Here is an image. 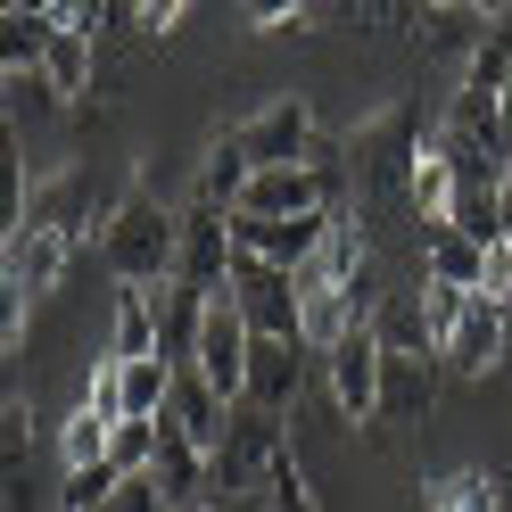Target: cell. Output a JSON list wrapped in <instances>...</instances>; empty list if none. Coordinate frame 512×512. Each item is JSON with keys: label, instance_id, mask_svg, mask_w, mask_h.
<instances>
[{"label": "cell", "instance_id": "ffe728a7", "mask_svg": "<svg viewBox=\"0 0 512 512\" xmlns=\"http://www.w3.org/2000/svg\"><path fill=\"white\" fill-rule=\"evenodd\" d=\"M108 455H116V413L75 405V422H67V471H91V463H108Z\"/></svg>", "mask_w": 512, "mask_h": 512}, {"label": "cell", "instance_id": "7a4b0ae2", "mask_svg": "<svg viewBox=\"0 0 512 512\" xmlns=\"http://www.w3.org/2000/svg\"><path fill=\"white\" fill-rule=\"evenodd\" d=\"M75 240L50 232V223H9V248H0V290H9V331L25 323V306H42L67 273Z\"/></svg>", "mask_w": 512, "mask_h": 512}, {"label": "cell", "instance_id": "7c38bea8", "mask_svg": "<svg viewBox=\"0 0 512 512\" xmlns=\"http://www.w3.org/2000/svg\"><path fill=\"white\" fill-rule=\"evenodd\" d=\"M488 25H496V9H471V0H438V9L413 17V34H422V50H430V58L463 50V67H471V50L488 42Z\"/></svg>", "mask_w": 512, "mask_h": 512}, {"label": "cell", "instance_id": "ba28073f", "mask_svg": "<svg viewBox=\"0 0 512 512\" xmlns=\"http://www.w3.org/2000/svg\"><path fill=\"white\" fill-rule=\"evenodd\" d=\"M306 356H314L306 339H256V356H248V405L281 422V413L306 397Z\"/></svg>", "mask_w": 512, "mask_h": 512}, {"label": "cell", "instance_id": "8fae6325", "mask_svg": "<svg viewBox=\"0 0 512 512\" xmlns=\"http://www.w3.org/2000/svg\"><path fill=\"white\" fill-rule=\"evenodd\" d=\"M413 248H422V281H455V290L488 281V248L463 240L455 223H413Z\"/></svg>", "mask_w": 512, "mask_h": 512}, {"label": "cell", "instance_id": "e0dca14e", "mask_svg": "<svg viewBox=\"0 0 512 512\" xmlns=\"http://www.w3.org/2000/svg\"><path fill=\"white\" fill-rule=\"evenodd\" d=\"M116 364H141L157 356V290H116V339H108Z\"/></svg>", "mask_w": 512, "mask_h": 512}, {"label": "cell", "instance_id": "4fadbf2b", "mask_svg": "<svg viewBox=\"0 0 512 512\" xmlns=\"http://www.w3.org/2000/svg\"><path fill=\"white\" fill-rule=\"evenodd\" d=\"M248 182H256V166H248L240 133H223V141H215V149L199 157V207H215V215H240Z\"/></svg>", "mask_w": 512, "mask_h": 512}, {"label": "cell", "instance_id": "2e32d148", "mask_svg": "<svg viewBox=\"0 0 512 512\" xmlns=\"http://www.w3.org/2000/svg\"><path fill=\"white\" fill-rule=\"evenodd\" d=\"M58 42V9H0V67L9 75H34Z\"/></svg>", "mask_w": 512, "mask_h": 512}, {"label": "cell", "instance_id": "603a6c76", "mask_svg": "<svg viewBox=\"0 0 512 512\" xmlns=\"http://www.w3.org/2000/svg\"><path fill=\"white\" fill-rule=\"evenodd\" d=\"M471 298H479V290H455V281H422V314H430V339H446V331H455L463 314H471Z\"/></svg>", "mask_w": 512, "mask_h": 512}, {"label": "cell", "instance_id": "5bb4252c", "mask_svg": "<svg viewBox=\"0 0 512 512\" xmlns=\"http://www.w3.org/2000/svg\"><path fill=\"white\" fill-rule=\"evenodd\" d=\"M372 339H380V356H438L430 314H422V290H389V298H380Z\"/></svg>", "mask_w": 512, "mask_h": 512}, {"label": "cell", "instance_id": "d4e9b609", "mask_svg": "<svg viewBox=\"0 0 512 512\" xmlns=\"http://www.w3.org/2000/svg\"><path fill=\"white\" fill-rule=\"evenodd\" d=\"M0 422H9V430H0V438H9V471H25V446H34V405L9 397V413H0Z\"/></svg>", "mask_w": 512, "mask_h": 512}, {"label": "cell", "instance_id": "4316f807", "mask_svg": "<svg viewBox=\"0 0 512 512\" xmlns=\"http://www.w3.org/2000/svg\"><path fill=\"white\" fill-rule=\"evenodd\" d=\"M9 512H42V504H34V479H25V471H9Z\"/></svg>", "mask_w": 512, "mask_h": 512}, {"label": "cell", "instance_id": "9c48e42d", "mask_svg": "<svg viewBox=\"0 0 512 512\" xmlns=\"http://www.w3.org/2000/svg\"><path fill=\"white\" fill-rule=\"evenodd\" d=\"M438 364L455 372V380H488V372L504 364V306L471 298V314H463V323L438 339Z\"/></svg>", "mask_w": 512, "mask_h": 512}, {"label": "cell", "instance_id": "7402d4cb", "mask_svg": "<svg viewBox=\"0 0 512 512\" xmlns=\"http://www.w3.org/2000/svg\"><path fill=\"white\" fill-rule=\"evenodd\" d=\"M67 108V91H58L42 67L34 75H9V124H42V116H58Z\"/></svg>", "mask_w": 512, "mask_h": 512}, {"label": "cell", "instance_id": "9a60e30c", "mask_svg": "<svg viewBox=\"0 0 512 512\" xmlns=\"http://www.w3.org/2000/svg\"><path fill=\"white\" fill-rule=\"evenodd\" d=\"M166 405H174V364L166 356L116 364V413L124 422H166Z\"/></svg>", "mask_w": 512, "mask_h": 512}, {"label": "cell", "instance_id": "484cf974", "mask_svg": "<svg viewBox=\"0 0 512 512\" xmlns=\"http://www.w3.org/2000/svg\"><path fill=\"white\" fill-rule=\"evenodd\" d=\"M215 512H273V496H265V488H248V496H215Z\"/></svg>", "mask_w": 512, "mask_h": 512}, {"label": "cell", "instance_id": "5b68a950", "mask_svg": "<svg viewBox=\"0 0 512 512\" xmlns=\"http://www.w3.org/2000/svg\"><path fill=\"white\" fill-rule=\"evenodd\" d=\"M232 265H240L232 215H215V207L190 199L182 207V265H174V281H182V290H199V298H223V290H232Z\"/></svg>", "mask_w": 512, "mask_h": 512}, {"label": "cell", "instance_id": "3957f363", "mask_svg": "<svg viewBox=\"0 0 512 512\" xmlns=\"http://www.w3.org/2000/svg\"><path fill=\"white\" fill-rule=\"evenodd\" d=\"M281 455H290V430H281L273 413H256V405H232V430H223V446H215V496L265 488V471Z\"/></svg>", "mask_w": 512, "mask_h": 512}, {"label": "cell", "instance_id": "8992f818", "mask_svg": "<svg viewBox=\"0 0 512 512\" xmlns=\"http://www.w3.org/2000/svg\"><path fill=\"white\" fill-rule=\"evenodd\" d=\"M314 108L306 100H273V108H256L248 124H240V149H248V166L256 174H273V166H306L314 157Z\"/></svg>", "mask_w": 512, "mask_h": 512}, {"label": "cell", "instance_id": "52a82bcc", "mask_svg": "<svg viewBox=\"0 0 512 512\" xmlns=\"http://www.w3.org/2000/svg\"><path fill=\"white\" fill-rule=\"evenodd\" d=\"M380 364H389V356H380V339H372V331H347L331 356H323L331 397H339L347 422H372V430H380Z\"/></svg>", "mask_w": 512, "mask_h": 512}, {"label": "cell", "instance_id": "cb8c5ba5", "mask_svg": "<svg viewBox=\"0 0 512 512\" xmlns=\"http://www.w3.org/2000/svg\"><path fill=\"white\" fill-rule=\"evenodd\" d=\"M265 496H273V512H323L314 488H306V471H298V455H281V463L265 471Z\"/></svg>", "mask_w": 512, "mask_h": 512}, {"label": "cell", "instance_id": "d6986e66", "mask_svg": "<svg viewBox=\"0 0 512 512\" xmlns=\"http://www.w3.org/2000/svg\"><path fill=\"white\" fill-rule=\"evenodd\" d=\"M413 512H504V504H496L488 471H455V479H438V488L413 496Z\"/></svg>", "mask_w": 512, "mask_h": 512}, {"label": "cell", "instance_id": "ac0fdd59", "mask_svg": "<svg viewBox=\"0 0 512 512\" xmlns=\"http://www.w3.org/2000/svg\"><path fill=\"white\" fill-rule=\"evenodd\" d=\"M463 91H488V100H504V91H512V9H496L488 42L471 50V67H463Z\"/></svg>", "mask_w": 512, "mask_h": 512}, {"label": "cell", "instance_id": "30bf717a", "mask_svg": "<svg viewBox=\"0 0 512 512\" xmlns=\"http://www.w3.org/2000/svg\"><path fill=\"white\" fill-rule=\"evenodd\" d=\"M438 356H389L380 364V430H397V422H430V405H438Z\"/></svg>", "mask_w": 512, "mask_h": 512}, {"label": "cell", "instance_id": "6da1fadb", "mask_svg": "<svg viewBox=\"0 0 512 512\" xmlns=\"http://www.w3.org/2000/svg\"><path fill=\"white\" fill-rule=\"evenodd\" d=\"M100 248H108V273L124 281V290H166L174 265H182V215H166L149 190H133V199L108 207Z\"/></svg>", "mask_w": 512, "mask_h": 512}, {"label": "cell", "instance_id": "83f0119b", "mask_svg": "<svg viewBox=\"0 0 512 512\" xmlns=\"http://www.w3.org/2000/svg\"><path fill=\"white\" fill-rule=\"evenodd\" d=\"M207 512H215V504H207Z\"/></svg>", "mask_w": 512, "mask_h": 512}, {"label": "cell", "instance_id": "44dd1931", "mask_svg": "<svg viewBox=\"0 0 512 512\" xmlns=\"http://www.w3.org/2000/svg\"><path fill=\"white\" fill-rule=\"evenodd\" d=\"M42 75H50V83H58V91L75 100V91L91 83V34H75V25H58V42H50V58H42Z\"/></svg>", "mask_w": 512, "mask_h": 512}, {"label": "cell", "instance_id": "277c9868", "mask_svg": "<svg viewBox=\"0 0 512 512\" xmlns=\"http://www.w3.org/2000/svg\"><path fill=\"white\" fill-rule=\"evenodd\" d=\"M232 298L248 314L256 339H306V306H298V273L265 265V256H240L232 265Z\"/></svg>", "mask_w": 512, "mask_h": 512}]
</instances>
